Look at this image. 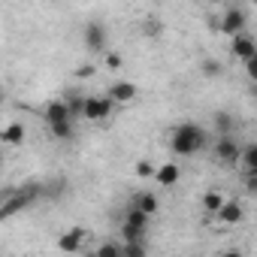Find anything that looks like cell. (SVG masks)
<instances>
[{"instance_id":"6da1fadb","label":"cell","mask_w":257,"mask_h":257,"mask_svg":"<svg viewBox=\"0 0 257 257\" xmlns=\"http://www.w3.org/2000/svg\"><path fill=\"white\" fill-rule=\"evenodd\" d=\"M209 146V134L194 121H182L170 131V152L179 158H194Z\"/></svg>"},{"instance_id":"7a4b0ae2","label":"cell","mask_w":257,"mask_h":257,"mask_svg":"<svg viewBox=\"0 0 257 257\" xmlns=\"http://www.w3.org/2000/svg\"><path fill=\"white\" fill-rule=\"evenodd\" d=\"M43 191H46V188H43L40 182H28V185H22L19 191H7V194H4V206H0V218H13L16 212L28 209Z\"/></svg>"},{"instance_id":"3957f363","label":"cell","mask_w":257,"mask_h":257,"mask_svg":"<svg viewBox=\"0 0 257 257\" xmlns=\"http://www.w3.org/2000/svg\"><path fill=\"white\" fill-rule=\"evenodd\" d=\"M149 215L140 212V209H127V215L121 218V242H146V233H149Z\"/></svg>"},{"instance_id":"277c9868","label":"cell","mask_w":257,"mask_h":257,"mask_svg":"<svg viewBox=\"0 0 257 257\" xmlns=\"http://www.w3.org/2000/svg\"><path fill=\"white\" fill-rule=\"evenodd\" d=\"M112 112H115V103L106 94H88L85 97V112H82L85 121H106Z\"/></svg>"},{"instance_id":"5b68a950","label":"cell","mask_w":257,"mask_h":257,"mask_svg":"<svg viewBox=\"0 0 257 257\" xmlns=\"http://www.w3.org/2000/svg\"><path fill=\"white\" fill-rule=\"evenodd\" d=\"M245 25H248V13L242 7H227L224 16H221V34H227L230 40L245 34Z\"/></svg>"},{"instance_id":"8992f818","label":"cell","mask_w":257,"mask_h":257,"mask_svg":"<svg viewBox=\"0 0 257 257\" xmlns=\"http://www.w3.org/2000/svg\"><path fill=\"white\" fill-rule=\"evenodd\" d=\"M85 46L97 55H106L109 52V31L103 22H88L85 25Z\"/></svg>"},{"instance_id":"52a82bcc","label":"cell","mask_w":257,"mask_h":257,"mask_svg":"<svg viewBox=\"0 0 257 257\" xmlns=\"http://www.w3.org/2000/svg\"><path fill=\"white\" fill-rule=\"evenodd\" d=\"M88 239H91V233H88L85 227H70V230H64V233L58 236V248H61L64 254H73V251H82V248L88 245Z\"/></svg>"},{"instance_id":"ba28073f","label":"cell","mask_w":257,"mask_h":257,"mask_svg":"<svg viewBox=\"0 0 257 257\" xmlns=\"http://www.w3.org/2000/svg\"><path fill=\"white\" fill-rule=\"evenodd\" d=\"M106 97H109L115 106H127V103H134V100L140 97V88H137L134 82H127V79H118V82L109 85Z\"/></svg>"},{"instance_id":"9c48e42d","label":"cell","mask_w":257,"mask_h":257,"mask_svg":"<svg viewBox=\"0 0 257 257\" xmlns=\"http://www.w3.org/2000/svg\"><path fill=\"white\" fill-rule=\"evenodd\" d=\"M239 158H242V146L236 143V137L230 134V137H218V143H215V161H221V164H236L239 167Z\"/></svg>"},{"instance_id":"30bf717a","label":"cell","mask_w":257,"mask_h":257,"mask_svg":"<svg viewBox=\"0 0 257 257\" xmlns=\"http://www.w3.org/2000/svg\"><path fill=\"white\" fill-rule=\"evenodd\" d=\"M212 221H215L218 227H239V224L245 221V206H242L239 200H230Z\"/></svg>"},{"instance_id":"8fae6325","label":"cell","mask_w":257,"mask_h":257,"mask_svg":"<svg viewBox=\"0 0 257 257\" xmlns=\"http://www.w3.org/2000/svg\"><path fill=\"white\" fill-rule=\"evenodd\" d=\"M230 55H233V58H239L242 64H248V61L257 55V40H254V37H248V34L233 37V40H230Z\"/></svg>"},{"instance_id":"7c38bea8","label":"cell","mask_w":257,"mask_h":257,"mask_svg":"<svg viewBox=\"0 0 257 257\" xmlns=\"http://www.w3.org/2000/svg\"><path fill=\"white\" fill-rule=\"evenodd\" d=\"M43 118H46V124L52 127V124H64V121H73V115H70V106H67V100L61 97V100H52L46 109H43Z\"/></svg>"},{"instance_id":"4fadbf2b","label":"cell","mask_w":257,"mask_h":257,"mask_svg":"<svg viewBox=\"0 0 257 257\" xmlns=\"http://www.w3.org/2000/svg\"><path fill=\"white\" fill-rule=\"evenodd\" d=\"M227 203H230V197H227L224 191H215V188H212V191H206V194H203V212H206V215H212V218H215Z\"/></svg>"},{"instance_id":"5bb4252c","label":"cell","mask_w":257,"mask_h":257,"mask_svg":"<svg viewBox=\"0 0 257 257\" xmlns=\"http://www.w3.org/2000/svg\"><path fill=\"white\" fill-rule=\"evenodd\" d=\"M179 179H182V167H179V164H161V167H158L155 182H158L161 188H173Z\"/></svg>"},{"instance_id":"9a60e30c","label":"cell","mask_w":257,"mask_h":257,"mask_svg":"<svg viewBox=\"0 0 257 257\" xmlns=\"http://www.w3.org/2000/svg\"><path fill=\"white\" fill-rule=\"evenodd\" d=\"M239 170H242V176H257V143H248V146L242 149Z\"/></svg>"},{"instance_id":"2e32d148","label":"cell","mask_w":257,"mask_h":257,"mask_svg":"<svg viewBox=\"0 0 257 257\" xmlns=\"http://www.w3.org/2000/svg\"><path fill=\"white\" fill-rule=\"evenodd\" d=\"M134 209H140V212H146L149 218H155L158 209H161V203H158V197H155L152 191H143V194L134 197Z\"/></svg>"},{"instance_id":"e0dca14e","label":"cell","mask_w":257,"mask_h":257,"mask_svg":"<svg viewBox=\"0 0 257 257\" xmlns=\"http://www.w3.org/2000/svg\"><path fill=\"white\" fill-rule=\"evenodd\" d=\"M0 140H4V146H22V143H25V124H22V121L7 124L4 134H0Z\"/></svg>"},{"instance_id":"ac0fdd59","label":"cell","mask_w":257,"mask_h":257,"mask_svg":"<svg viewBox=\"0 0 257 257\" xmlns=\"http://www.w3.org/2000/svg\"><path fill=\"white\" fill-rule=\"evenodd\" d=\"M85 97H88V94H79V91H73V94H67V97H64V100H67V106H70L73 121H76V118H82V112H85Z\"/></svg>"},{"instance_id":"d6986e66","label":"cell","mask_w":257,"mask_h":257,"mask_svg":"<svg viewBox=\"0 0 257 257\" xmlns=\"http://www.w3.org/2000/svg\"><path fill=\"white\" fill-rule=\"evenodd\" d=\"M215 131H218V137H230V131H233V115L230 112H215Z\"/></svg>"},{"instance_id":"ffe728a7","label":"cell","mask_w":257,"mask_h":257,"mask_svg":"<svg viewBox=\"0 0 257 257\" xmlns=\"http://www.w3.org/2000/svg\"><path fill=\"white\" fill-rule=\"evenodd\" d=\"M94 254H97V257H124V254H121V242H112V239L100 242V245L94 248Z\"/></svg>"},{"instance_id":"44dd1931","label":"cell","mask_w":257,"mask_h":257,"mask_svg":"<svg viewBox=\"0 0 257 257\" xmlns=\"http://www.w3.org/2000/svg\"><path fill=\"white\" fill-rule=\"evenodd\" d=\"M121 254L124 257H149V245L146 242H121Z\"/></svg>"},{"instance_id":"7402d4cb","label":"cell","mask_w":257,"mask_h":257,"mask_svg":"<svg viewBox=\"0 0 257 257\" xmlns=\"http://www.w3.org/2000/svg\"><path fill=\"white\" fill-rule=\"evenodd\" d=\"M49 134H52L55 140H73L76 127H73V121H64V124H52V127H49Z\"/></svg>"},{"instance_id":"603a6c76","label":"cell","mask_w":257,"mask_h":257,"mask_svg":"<svg viewBox=\"0 0 257 257\" xmlns=\"http://www.w3.org/2000/svg\"><path fill=\"white\" fill-rule=\"evenodd\" d=\"M200 70H203V76H209V79H215V76H224V64H221L218 58H206V61L200 64Z\"/></svg>"},{"instance_id":"cb8c5ba5","label":"cell","mask_w":257,"mask_h":257,"mask_svg":"<svg viewBox=\"0 0 257 257\" xmlns=\"http://www.w3.org/2000/svg\"><path fill=\"white\" fill-rule=\"evenodd\" d=\"M134 173H137L140 179H155V176H158V167H155L152 161H137Z\"/></svg>"},{"instance_id":"d4e9b609","label":"cell","mask_w":257,"mask_h":257,"mask_svg":"<svg viewBox=\"0 0 257 257\" xmlns=\"http://www.w3.org/2000/svg\"><path fill=\"white\" fill-rule=\"evenodd\" d=\"M121 64H124V61H121L118 52H106V67H109V70H121Z\"/></svg>"},{"instance_id":"484cf974","label":"cell","mask_w":257,"mask_h":257,"mask_svg":"<svg viewBox=\"0 0 257 257\" xmlns=\"http://www.w3.org/2000/svg\"><path fill=\"white\" fill-rule=\"evenodd\" d=\"M245 76H248V79H251V82L257 85V55H254V58H251V61L245 64Z\"/></svg>"},{"instance_id":"4316f807","label":"cell","mask_w":257,"mask_h":257,"mask_svg":"<svg viewBox=\"0 0 257 257\" xmlns=\"http://www.w3.org/2000/svg\"><path fill=\"white\" fill-rule=\"evenodd\" d=\"M143 34H161V25H158V19H149V22H143Z\"/></svg>"},{"instance_id":"83f0119b","label":"cell","mask_w":257,"mask_h":257,"mask_svg":"<svg viewBox=\"0 0 257 257\" xmlns=\"http://www.w3.org/2000/svg\"><path fill=\"white\" fill-rule=\"evenodd\" d=\"M94 73H97V67H94V64H85V67H79V70H76V76H79V79H91Z\"/></svg>"},{"instance_id":"f1b7e54d","label":"cell","mask_w":257,"mask_h":257,"mask_svg":"<svg viewBox=\"0 0 257 257\" xmlns=\"http://www.w3.org/2000/svg\"><path fill=\"white\" fill-rule=\"evenodd\" d=\"M242 182H245V188H248L251 194L257 191V176H242Z\"/></svg>"},{"instance_id":"f546056e","label":"cell","mask_w":257,"mask_h":257,"mask_svg":"<svg viewBox=\"0 0 257 257\" xmlns=\"http://www.w3.org/2000/svg\"><path fill=\"white\" fill-rule=\"evenodd\" d=\"M218 257H245V254H242L239 248H227V251H221Z\"/></svg>"},{"instance_id":"4dcf8cb0","label":"cell","mask_w":257,"mask_h":257,"mask_svg":"<svg viewBox=\"0 0 257 257\" xmlns=\"http://www.w3.org/2000/svg\"><path fill=\"white\" fill-rule=\"evenodd\" d=\"M85 257H97V254H94V251H88V254H85Z\"/></svg>"}]
</instances>
